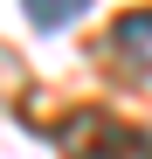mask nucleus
I'll return each instance as SVG.
<instances>
[{"instance_id": "f257e3e1", "label": "nucleus", "mask_w": 152, "mask_h": 159, "mask_svg": "<svg viewBox=\"0 0 152 159\" xmlns=\"http://www.w3.org/2000/svg\"><path fill=\"white\" fill-rule=\"evenodd\" d=\"M118 48H124V62L152 69V7H138V14L118 21Z\"/></svg>"}, {"instance_id": "f03ea898", "label": "nucleus", "mask_w": 152, "mask_h": 159, "mask_svg": "<svg viewBox=\"0 0 152 159\" xmlns=\"http://www.w3.org/2000/svg\"><path fill=\"white\" fill-rule=\"evenodd\" d=\"M21 7H28V21H35V28H69V21L83 14L90 0H21Z\"/></svg>"}]
</instances>
